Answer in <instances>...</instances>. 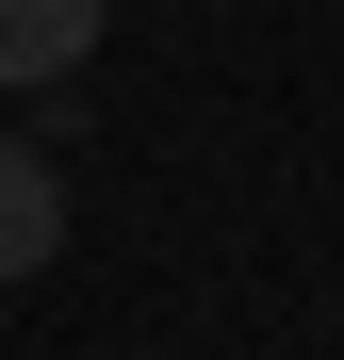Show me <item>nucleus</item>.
<instances>
[{
  "mask_svg": "<svg viewBox=\"0 0 344 360\" xmlns=\"http://www.w3.org/2000/svg\"><path fill=\"white\" fill-rule=\"evenodd\" d=\"M66 262V164H49L33 131H0V295Z\"/></svg>",
  "mask_w": 344,
  "mask_h": 360,
  "instance_id": "nucleus-1",
  "label": "nucleus"
},
{
  "mask_svg": "<svg viewBox=\"0 0 344 360\" xmlns=\"http://www.w3.org/2000/svg\"><path fill=\"white\" fill-rule=\"evenodd\" d=\"M115 33V0H0V82H82V49Z\"/></svg>",
  "mask_w": 344,
  "mask_h": 360,
  "instance_id": "nucleus-2",
  "label": "nucleus"
}]
</instances>
